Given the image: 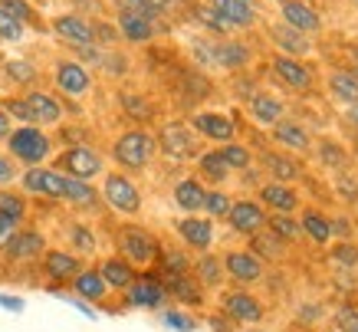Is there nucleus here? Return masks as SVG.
<instances>
[{"label":"nucleus","mask_w":358,"mask_h":332,"mask_svg":"<svg viewBox=\"0 0 358 332\" xmlns=\"http://www.w3.org/2000/svg\"><path fill=\"white\" fill-rule=\"evenodd\" d=\"M158 155V141L152 132L145 129H129L112 141V161L122 172H145Z\"/></svg>","instance_id":"f257e3e1"},{"label":"nucleus","mask_w":358,"mask_h":332,"mask_svg":"<svg viewBox=\"0 0 358 332\" xmlns=\"http://www.w3.org/2000/svg\"><path fill=\"white\" fill-rule=\"evenodd\" d=\"M115 247H119V257L129 260L131 267L158 263V254H162V240L155 237V230L141 224H122L115 230Z\"/></svg>","instance_id":"f03ea898"},{"label":"nucleus","mask_w":358,"mask_h":332,"mask_svg":"<svg viewBox=\"0 0 358 332\" xmlns=\"http://www.w3.org/2000/svg\"><path fill=\"white\" fill-rule=\"evenodd\" d=\"M7 148H10V158L23 161L27 168H40V165L50 158L53 141H50V135H46L40 125H20V129L10 132Z\"/></svg>","instance_id":"7ed1b4c3"},{"label":"nucleus","mask_w":358,"mask_h":332,"mask_svg":"<svg viewBox=\"0 0 358 332\" xmlns=\"http://www.w3.org/2000/svg\"><path fill=\"white\" fill-rule=\"evenodd\" d=\"M155 141H158V151L171 161H197L201 155V135L187 122H168L155 135Z\"/></svg>","instance_id":"20e7f679"},{"label":"nucleus","mask_w":358,"mask_h":332,"mask_svg":"<svg viewBox=\"0 0 358 332\" xmlns=\"http://www.w3.org/2000/svg\"><path fill=\"white\" fill-rule=\"evenodd\" d=\"M99 198L109 204L112 211H119V214H125V217H138V211H141L138 184L131 181L125 172H109L106 174V181H102V194H99Z\"/></svg>","instance_id":"39448f33"},{"label":"nucleus","mask_w":358,"mask_h":332,"mask_svg":"<svg viewBox=\"0 0 358 332\" xmlns=\"http://www.w3.org/2000/svg\"><path fill=\"white\" fill-rule=\"evenodd\" d=\"M106 168V158L99 155L92 145H73V148H63L59 158H56V172L66 174V178H76V181H89L102 174Z\"/></svg>","instance_id":"423d86ee"},{"label":"nucleus","mask_w":358,"mask_h":332,"mask_svg":"<svg viewBox=\"0 0 358 332\" xmlns=\"http://www.w3.org/2000/svg\"><path fill=\"white\" fill-rule=\"evenodd\" d=\"M220 310H224V316L230 322H243V326H257L266 316L263 303L257 296H250L247 289H227V293H220Z\"/></svg>","instance_id":"0eeeda50"},{"label":"nucleus","mask_w":358,"mask_h":332,"mask_svg":"<svg viewBox=\"0 0 358 332\" xmlns=\"http://www.w3.org/2000/svg\"><path fill=\"white\" fill-rule=\"evenodd\" d=\"M125 303L135 310H162L168 303V289H164L158 273H138L135 283L125 289Z\"/></svg>","instance_id":"6e6552de"},{"label":"nucleus","mask_w":358,"mask_h":332,"mask_svg":"<svg viewBox=\"0 0 358 332\" xmlns=\"http://www.w3.org/2000/svg\"><path fill=\"white\" fill-rule=\"evenodd\" d=\"M20 184L27 194H40V198H50V201H63L66 194V174H59L56 168H27L20 174Z\"/></svg>","instance_id":"1a4fd4ad"},{"label":"nucleus","mask_w":358,"mask_h":332,"mask_svg":"<svg viewBox=\"0 0 358 332\" xmlns=\"http://www.w3.org/2000/svg\"><path fill=\"white\" fill-rule=\"evenodd\" d=\"M220 263H224V273H227L234 283H257V279H263V260L257 257V254H250V250H227L224 257H220Z\"/></svg>","instance_id":"9d476101"},{"label":"nucleus","mask_w":358,"mask_h":332,"mask_svg":"<svg viewBox=\"0 0 358 332\" xmlns=\"http://www.w3.org/2000/svg\"><path fill=\"white\" fill-rule=\"evenodd\" d=\"M174 230L181 237V244H185L187 250H197V254H207L210 244H214V224H210V217L187 214L174 224Z\"/></svg>","instance_id":"9b49d317"},{"label":"nucleus","mask_w":358,"mask_h":332,"mask_svg":"<svg viewBox=\"0 0 358 332\" xmlns=\"http://www.w3.org/2000/svg\"><path fill=\"white\" fill-rule=\"evenodd\" d=\"M53 83L66 96H86L89 89H92V76H89V69L83 63H76V60H59L53 69Z\"/></svg>","instance_id":"f8f14e48"},{"label":"nucleus","mask_w":358,"mask_h":332,"mask_svg":"<svg viewBox=\"0 0 358 332\" xmlns=\"http://www.w3.org/2000/svg\"><path fill=\"white\" fill-rule=\"evenodd\" d=\"M187 125H191L201 139L217 141V145H227V141H234V135H237V129H234V118L220 116V112H194Z\"/></svg>","instance_id":"ddd939ff"},{"label":"nucleus","mask_w":358,"mask_h":332,"mask_svg":"<svg viewBox=\"0 0 358 332\" xmlns=\"http://www.w3.org/2000/svg\"><path fill=\"white\" fill-rule=\"evenodd\" d=\"M43 254H46V237L40 230H33V227L17 230L10 247L3 250V257L10 260V263H30V260H40Z\"/></svg>","instance_id":"4468645a"},{"label":"nucleus","mask_w":358,"mask_h":332,"mask_svg":"<svg viewBox=\"0 0 358 332\" xmlns=\"http://www.w3.org/2000/svg\"><path fill=\"white\" fill-rule=\"evenodd\" d=\"M227 224L243 237H253L260 234L266 227V211L260 207V201H234L230 204V214H227Z\"/></svg>","instance_id":"2eb2a0df"},{"label":"nucleus","mask_w":358,"mask_h":332,"mask_svg":"<svg viewBox=\"0 0 358 332\" xmlns=\"http://www.w3.org/2000/svg\"><path fill=\"white\" fill-rule=\"evenodd\" d=\"M79 270H83V257H76L73 250H46L43 254V273L53 279V289L73 283Z\"/></svg>","instance_id":"dca6fc26"},{"label":"nucleus","mask_w":358,"mask_h":332,"mask_svg":"<svg viewBox=\"0 0 358 332\" xmlns=\"http://www.w3.org/2000/svg\"><path fill=\"white\" fill-rule=\"evenodd\" d=\"M53 33L59 36V40H66V43L73 46H89L96 43V36H92V23L86 20V17H79V13H59V17H53Z\"/></svg>","instance_id":"f3484780"},{"label":"nucleus","mask_w":358,"mask_h":332,"mask_svg":"<svg viewBox=\"0 0 358 332\" xmlns=\"http://www.w3.org/2000/svg\"><path fill=\"white\" fill-rule=\"evenodd\" d=\"M260 207L263 211H273V214L293 217V211H299V194L289 184L266 181V184H260Z\"/></svg>","instance_id":"a211bd4d"},{"label":"nucleus","mask_w":358,"mask_h":332,"mask_svg":"<svg viewBox=\"0 0 358 332\" xmlns=\"http://www.w3.org/2000/svg\"><path fill=\"white\" fill-rule=\"evenodd\" d=\"M162 283L168 289V300H178L185 306H201L204 303V289L194 279V273H162Z\"/></svg>","instance_id":"6ab92c4d"},{"label":"nucleus","mask_w":358,"mask_h":332,"mask_svg":"<svg viewBox=\"0 0 358 332\" xmlns=\"http://www.w3.org/2000/svg\"><path fill=\"white\" fill-rule=\"evenodd\" d=\"M119 36H125L129 43H148L158 33L164 30V23L148 20V17H138V13H119Z\"/></svg>","instance_id":"aec40b11"},{"label":"nucleus","mask_w":358,"mask_h":332,"mask_svg":"<svg viewBox=\"0 0 358 332\" xmlns=\"http://www.w3.org/2000/svg\"><path fill=\"white\" fill-rule=\"evenodd\" d=\"M96 270H99V277L106 279L109 293L112 289H115V293H125V289L135 283V277H138V270L131 267L129 260H122V257H106Z\"/></svg>","instance_id":"412c9836"},{"label":"nucleus","mask_w":358,"mask_h":332,"mask_svg":"<svg viewBox=\"0 0 358 332\" xmlns=\"http://www.w3.org/2000/svg\"><path fill=\"white\" fill-rule=\"evenodd\" d=\"M280 11H282L286 27H293V30H299V33H315L319 27H322L319 13H315L306 0H282Z\"/></svg>","instance_id":"4be33fe9"},{"label":"nucleus","mask_w":358,"mask_h":332,"mask_svg":"<svg viewBox=\"0 0 358 332\" xmlns=\"http://www.w3.org/2000/svg\"><path fill=\"white\" fill-rule=\"evenodd\" d=\"M273 73L280 76L289 89H309L313 86L309 66H303V60H293V56H282V53L273 56Z\"/></svg>","instance_id":"5701e85b"},{"label":"nucleus","mask_w":358,"mask_h":332,"mask_svg":"<svg viewBox=\"0 0 358 332\" xmlns=\"http://www.w3.org/2000/svg\"><path fill=\"white\" fill-rule=\"evenodd\" d=\"M69 286H73V296H79V300L89 303V306H92V303H102L106 296H109V286H106V279L99 277V270L83 267L76 277H73Z\"/></svg>","instance_id":"b1692460"},{"label":"nucleus","mask_w":358,"mask_h":332,"mask_svg":"<svg viewBox=\"0 0 358 332\" xmlns=\"http://www.w3.org/2000/svg\"><path fill=\"white\" fill-rule=\"evenodd\" d=\"M27 99V106H30V116H33V125H56L59 118H63V102L50 92H30Z\"/></svg>","instance_id":"393cba45"},{"label":"nucleus","mask_w":358,"mask_h":332,"mask_svg":"<svg viewBox=\"0 0 358 332\" xmlns=\"http://www.w3.org/2000/svg\"><path fill=\"white\" fill-rule=\"evenodd\" d=\"M204 194H207V188L201 178H181V181L174 184L171 198L185 214H197V211H204Z\"/></svg>","instance_id":"a878e982"},{"label":"nucleus","mask_w":358,"mask_h":332,"mask_svg":"<svg viewBox=\"0 0 358 332\" xmlns=\"http://www.w3.org/2000/svg\"><path fill=\"white\" fill-rule=\"evenodd\" d=\"M207 4H210L234 30L257 23V11H253V4H247V0H207Z\"/></svg>","instance_id":"bb28decb"},{"label":"nucleus","mask_w":358,"mask_h":332,"mask_svg":"<svg viewBox=\"0 0 358 332\" xmlns=\"http://www.w3.org/2000/svg\"><path fill=\"white\" fill-rule=\"evenodd\" d=\"M253 60V50L240 40H220L214 43V63L224 66V69H243V66Z\"/></svg>","instance_id":"cd10ccee"},{"label":"nucleus","mask_w":358,"mask_h":332,"mask_svg":"<svg viewBox=\"0 0 358 332\" xmlns=\"http://www.w3.org/2000/svg\"><path fill=\"white\" fill-rule=\"evenodd\" d=\"M299 230H303L309 240H315V244H329V240L336 237V224H332L326 214H319L315 207H306V211H303Z\"/></svg>","instance_id":"c85d7f7f"},{"label":"nucleus","mask_w":358,"mask_h":332,"mask_svg":"<svg viewBox=\"0 0 358 332\" xmlns=\"http://www.w3.org/2000/svg\"><path fill=\"white\" fill-rule=\"evenodd\" d=\"M270 40L276 46H280V53L286 56H303V53H309V40H306V33H299V30H293V27H270Z\"/></svg>","instance_id":"c756f323"},{"label":"nucleus","mask_w":358,"mask_h":332,"mask_svg":"<svg viewBox=\"0 0 358 332\" xmlns=\"http://www.w3.org/2000/svg\"><path fill=\"white\" fill-rule=\"evenodd\" d=\"M282 102L276 96H266V92H257V96H250V116L257 118L260 125H276L282 122Z\"/></svg>","instance_id":"7c9ffc66"},{"label":"nucleus","mask_w":358,"mask_h":332,"mask_svg":"<svg viewBox=\"0 0 358 332\" xmlns=\"http://www.w3.org/2000/svg\"><path fill=\"white\" fill-rule=\"evenodd\" d=\"M66 204L73 207H83V211H99V191L92 188L89 181H76V178H66V194H63Z\"/></svg>","instance_id":"2f4dec72"},{"label":"nucleus","mask_w":358,"mask_h":332,"mask_svg":"<svg viewBox=\"0 0 358 332\" xmlns=\"http://www.w3.org/2000/svg\"><path fill=\"white\" fill-rule=\"evenodd\" d=\"M273 139L280 141V145H286V148H293V151H309V145H313L309 132H306L299 122H286V118L273 125Z\"/></svg>","instance_id":"473e14b6"},{"label":"nucleus","mask_w":358,"mask_h":332,"mask_svg":"<svg viewBox=\"0 0 358 332\" xmlns=\"http://www.w3.org/2000/svg\"><path fill=\"white\" fill-rule=\"evenodd\" d=\"M191 273L201 283V289H217L224 283V263H220V257H210V254H201V260H194Z\"/></svg>","instance_id":"72a5a7b5"},{"label":"nucleus","mask_w":358,"mask_h":332,"mask_svg":"<svg viewBox=\"0 0 358 332\" xmlns=\"http://www.w3.org/2000/svg\"><path fill=\"white\" fill-rule=\"evenodd\" d=\"M191 17H194V20L201 23L204 30L217 33V36H227V33L234 30V27H230V23L224 20V17H220V13L214 11V7H210L207 0H197V4H191Z\"/></svg>","instance_id":"f704fd0d"},{"label":"nucleus","mask_w":358,"mask_h":332,"mask_svg":"<svg viewBox=\"0 0 358 332\" xmlns=\"http://www.w3.org/2000/svg\"><path fill=\"white\" fill-rule=\"evenodd\" d=\"M197 172H201V178H204V181L224 184V181H227V174H230V168L224 165L220 151L210 148V151H201V155H197Z\"/></svg>","instance_id":"c9c22d12"},{"label":"nucleus","mask_w":358,"mask_h":332,"mask_svg":"<svg viewBox=\"0 0 358 332\" xmlns=\"http://www.w3.org/2000/svg\"><path fill=\"white\" fill-rule=\"evenodd\" d=\"M263 165H266V172L273 174V181H280V184H289V181H296V178H303V168H299L293 158H286V155H266Z\"/></svg>","instance_id":"e433bc0d"},{"label":"nucleus","mask_w":358,"mask_h":332,"mask_svg":"<svg viewBox=\"0 0 358 332\" xmlns=\"http://www.w3.org/2000/svg\"><path fill=\"white\" fill-rule=\"evenodd\" d=\"M27 198L23 191H13V188H0V217H7L13 224H23V217H27Z\"/></svg>","instance_id":"4c0bfd02"},{"label":"nucleus","mask_w":358,"mask_h":332,"mask_svg":"<svg viewBox=\"0 0 358 332\" xmlns=\"http://www.w3.org/2000/svg\"><path fill=\"white\" fill-rule=\"evenodd\" d=\"M263 230H270L276 240H282V244H293V240H299V221H293L289 214H266V227Z\"/></svg>","instance_id":"58836bf2"},{"label":"nucleus","mask_w":358,"mask_h":332,"mask_svg":"<svg viewBox=\"0 0 358 332\" xmlns=\"http://www.w3.org/2000/svg\"><path fill=\"white\" fill-rule=\"evenodd\" d=\"M158 267L162 273H191L194 267V260L187 250H178V247H162V254H158Z\"/></svg>","instance_id":"ea45409f"},{"label":"nucleus","mask_w":358,"mask_h":332,"mask_svg":"<svg viewBox=\"0 0 358 332\" xmlns=\"http://www.w3.org/2000/svg\"><path fill=\"white\" fill-rule=\"evenodd\" d=\"M250 254H257L263 263H266V260H280L282 240H276L270 230H260V234H253V240H250Z\"/></svg>","instance_id":"a19ab883"},{"label":"nucleus","mask_w":358,"mask_h":332,"mask_svg":"<svg viewBox=\"0 0 358 332\" xmlns=\"http://www.w3.org/2000/svg\"><path fill=\"white\" fill-rule=\"evenodd\" d=\"M66 234H69V244H73V254H76V257H86V254L96 250V234H92L89 224H69Z\"/></svg>","instance_id":"79ce46f5"},{"label":"nucleus","mask_w":358,"mask_h":332,"mask_svg":"<svg viewBox=\"0 0 358 332\" xmlns=\"http://www.w3.org/2000/svg\"><path fill=\"white\" fill-rule=\"evenodd\" d=\"M220 158H224V165H227L230 172H247L250 165H253V155H250V148H243V145H237V141H227V145H220Z\"/></svg>","instance_id":"37998d69"},{"label":"nucleus","mask_w":358,"mask_h":332,"mask_svg":"<svg viewBox=\"0 0 358 332\" xmlns=\"http://www.w3.org/2000/svg\"><path fill=\"white\" fill-rule=\"evenodd\" d=\"M329 86L336 92L338 99H345V102H355L358 106V79L352 73H332L329 76Z\"/></svg>","instance_id":"c03bdc74"},{"label":"nucleus","mask_w":358,"mask_h":332,"mask_svg":"<svg viewBox=\"0 0 358 332\" xmlns=\"http://www.w3.org/2000/svg\"><path fill=\"white\" fill-rule=\"evenodd\" d=\"M3 76L10 83H17V86H30V83H36V66L30 60H10L3 66Z\"/></svg>","instance_id":"a18cd8bd"},{"label":"nucleus","mask_w":358,"mask_h":332,"mask_svg":"<svg viewBox=\"0 0 358 332\" xmlns=\"http://www.w3.org/2000/svg\"><path fill=\"white\" fill-rule=\"evenodd\" d=\"M122 109H125V116L135 118V122H148V118L155 116L152 102H148V99H141V96H131V92L122 96Z\"/></svg>","instance_id":"49530a36"},{"label":"nucleus","mask_w":358,"mask_h":332,"mask_svg":"<svg viewBox=\"0 0 358 332\" xmlns=\"http://www.w3.org/2000/svg\"><path fill=\"white\" fill-rule=\"evenodd\" d=\"M0 11H7L13 20H20L23 27H27V23L36 27V23H40V13L30 7V0H0Z\"/></svg>","instance_id":"de8ad7c7"},{"label":"nucleus","mask_w":358,"mask_h":332,"mask_svg":"<svg viewBox=\"0 0 358 332\" xmlns=\"http://www.w3.org/2000/svg\"><path fill=\"white\" fill-rule=\"evenodd\" d=\"M230 204H234V198H230L227 191H220V188H214V191L204 194V211H207V217H227L230 214Z\"/></svg>","instance_id":"09e8293b"},{"label":"nucleus","mask_w":358,"mask_h":332,"mask_svg":"<svg viewBox=\"0 0 358 332\" xmlns=\"http://www.w3.org/2000/svg\"><path fill=\"white\" fill-rule=\"evenodd\" d=\"M329 257H332V263H338V267L355 270L358 267V247L348 244V240H342V244H332V247H329Z\"/></svg>","instance_id":"8fccbe9b"},{"label":"nucleus","mask_w":358,"mask_h":332,"mask_svg":"<svg viewBox=\"0 0 358 332\" xmlns=\"http://www.w3.org/2000/svg\"><path fill=\"white\" fill-rule=\"evenodd\" d=\"M162 322L168 326V329H174V332H194L197 329V319L191 316V312H185V310H164Z\"/></svg>","instance_id":"3c124183"},{"label":"nucleus","mask_w":358,"mask_h":332,"mask_svg":"<svg viewBox=\"0 0 358 332\" xmlns=\"http://www.w3.org/2000/svg\"><path fill=\"white\" fill-rule=\"evenodd\" d=\"M23 33H27V27H23L20 20H13L7 11H0V40L17 43V40H23Z\"/></svg>","instance_id":"603ef678"},{"label":"nucleus","mask_w":358,"mask_h":332,"mask_svg":"<svg viewBox=\"0 0 358 332\" xmlns=\"http://www.w3.org/2000/svg\"><path fill=\"white\" fill-rule=\"evenodd\" d=\"M345 158H348L345 148H338L336 141H322V145H319V161H322L326 168H342Z\"/></svg>","instance_id":"864d4df0"},{"label":"nucleus","mask_w":358,"mask_h":332,"mask_svg":"<svg viewBox=\"0 0 358 332\" xmlns=\"http://www.w3.org/2000/svg\"><path fill=\"white\" fill-rule=\"evenodd\" d=\"M0 106H3V112H7V116H13V118H20V122H27V125H33V116H30L27 99H3Z\"/></svg>","instance_id":"5fc2aeb1"},{"label":"nucleus","mask_w":358,"mask_h":332,"mask_svg":"<svg viewBox=\"0 0 358 332\" xmlns=\"http://www.w3.org/2000/svg\"><path fill=\"white\" fill-rule=\"evenodd\" d=\"M336 329L338 332H358V306H342L336 312Z\"/></svg>","instance_id":"6e6d98bb"},{"label":"nucleus","mask_w":358,"mask_h":332,"mask_svg":"<svg viewBox=\"0 0 358 332\" xmlns=\"http://www.w3.org/2000/svg\"><path fill=\"white\" fill-rule=\"evenodd\" d=\"M92 36L102 40V43H112V40H119V27H112V23H92Z\"/></svg>","instance_id":"4d7b16f0"},{"label":"nucleus","mask_w":358,"mask_h":332,"mask_svg":"<svg viewBox=\"0 0 358 332\" xmlns=\"http://www.w3.org/2000/svg\"><path fill=\"white\" fill-rule=\"evenodd\" d=\"M17 230H20V224H13V221H7V217H0V254L10 247V240H13Z\"/></svg>","instance_id":"13d9d810"},{"label":"nucleus","mask_w":358,"mask_h":332,"mask_svg":"<svg viewBox=\"0 0 358 332\" xmlns=\"http://www.w3.org/2000/svg\"><path fill=\"white\" fill-rule=\"evenodd\" d=\"M63 141H69L66 148H73V145H89L86 129H76V125H73V129H63Z\"/></svg>","instance_id":"bf43d9fd"},{"label":"nucleus","mask_w":358,"mask_h":332,"mask_svg":"<svg viewBox=\"0 0 358 332\" xmlns=\"http://www.w3.org/2000/svg\"><path fill=\"white\" fill-rule=\"evenodd\" d=\"M13 178H17V168H13V158H3V155H0V188H3V184H10Z\"/></svg>","instance_id":"052dcab7"},{"label":"nucleus","mask_w":358,"mask_h":332,"mask_svg":"<svg viewBox=\"0 0 358 332\" xmlns=\"http://www.w3.org/2000/svg\"><path fill=\"white\" fill-rule=\"evenodd\" d=\"M0 306L7 312H23L27 310V303L20 300V296H7V293H0Z\"/></svg>","instance_id":"680f3d73"},{"label":"nucleus","mask_w":358,"mask_h":332,"mask_svg":"<svg viewBox=\"0 0 358 332\" xmlns=\"http://www.w3.org/2000/svg\"><path fill=\"white\" fill-rule=\"evenodd\" d=\"M73 7L79 11V17H86V11L102 13V0H73ZM86 20H89V17H86Z\"/></svg>","instance_id":"e2e57ef3"},{"label":"nucleus","mask_w":358,"mask_h":332,"mask_svg":"<svg viewBox=\"0 0 358 332\" xmlns=\"http://www.w3.org/2000/svg\"><path fill=\"white\" fill-rule=\"evenodd\" d=\"M66 303H73L76 310H83V316H89V319H96V310H92L89 303H83V300H79V296H66Z\"/></svg>","instance_id":"0e129e2a"},{"label":"nucleus","mask_w":358,"mask_h":332,"mask_svg":"<svg viewBox=\"0 0 358 332\" xmlns=\"http://www.w3.org/2000/svg\"><path fill=\"white\" fill-rule=\"evenodd\" d=\"M10 116H7V112H3V109H0V141H7L10 139Z\"/></svg>","instance_id":"69168bd1"},{"label":"nucleus","mask_w":358,"mask_h":332,"mask_svg":"<svg viewBox=\"0 0 358 332\" xmlns=\"http://www.w3.org/2000/svg\"><path fill=\"white\" fill-rule=\"evenodd\" d=\"M247 4H253V0H247Z\"/></svg>","instance_id":"338daca9"},{"label":"nucleus","mask_w":358,"mask_h":332,"mask_svg":"<svg viewBox=\"0 0 358 332\" xmlns=\"http://www.w3.org/2000/svg\"><path fill=\"white\" fill-rule=\"evenodd\" d=\"M355 4H358V0H355Z\"/></svg>","instance_id":"774afa93"}]
</instances>
